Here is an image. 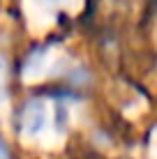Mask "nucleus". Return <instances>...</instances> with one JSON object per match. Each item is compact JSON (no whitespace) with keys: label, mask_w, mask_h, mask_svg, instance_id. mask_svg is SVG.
I'll list each match as a JSON object with an SVG mask.
<instances>
[{"label":"nucleus","mask_w":157,"mask_h":159,"mask_svg":"<svg viewBox=\"0 0 157 159\" xmlns=\"http://www.w3.org/2000/svg\"><path fill=\"white\" fill-rule=\"evenodd\" d=\"M5 79H7V65H5V58L0 56V106L5 104V97H7V92H5Z\"/></svg>","instance_id":"f03ea898"},{"label":"nucleus","mask_w":157,"mask_h":159,"mask_svg":"<svg viewBox=\"0 0 157 159\" xmlns=\"http://www.w3.org/2000/svg\"><path fill=\"white\" fill-rule=\"evenodd\" d=\"M0 159H9V148L2 141V136H0Z\"/></svg>","instance_id":"7ed1b4c3"},{"label":"nucleus","mask_w":157,"mask_h":159,"mask_svg":"<svg viewBox=\"0 0 157 159\" xmlns=\"http://www.w3.org/2000/svg\"><path fill=\"white\" fill-rule=\"evenodd\" d=\"M46 122H48V108H46V104L42 99H30L23 108H21L19 129H21V134H23L25 139L42 134L44 127H46Z\"/></svg>","instance_id":"f257e3e1"},{"label":"nucleus","mask_w":157,"mask_h":159,"mask_svg":"<svg viewBox=\"0 0 157 159\" xmlns=\"http://www.w3.org/2000/svg\"><path fill=\"white\" fill-rule=\"evenodd\" d=\"M48 2H65V0H48Z\"/></svg>","instance_id":"20e7f679"}]
</instances>
